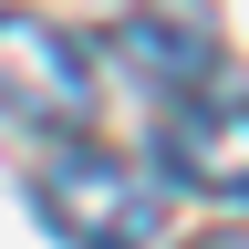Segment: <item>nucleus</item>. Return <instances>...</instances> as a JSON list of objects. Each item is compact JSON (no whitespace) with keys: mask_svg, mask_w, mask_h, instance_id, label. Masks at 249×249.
I'll use <instances>...</instances> for the list:
<instances>
[{"mask_svg":"<svg viewBox=\"0 0 249 249\" xmlns=\"http://www.w3.org/2000/svg\"><path fill=\"white\" fill-rule=\"evenodd\" d=\"M31 208H42V229L73 239V249H156V229H166V197H156L124 156H104V145L42 156Z\"/></svg>","mask_w":249,"mask_h":249,"instance_id":"1","label":"nucleus"},{"mask_svg":"<svg viewBox=\"0 0 249 249\" xmlns=\"http://www.w3.org/2000/svg\"><path fill=\"white\" fill-rule=\"evenodd\" d=\"M0 104L21 124H52V135L93 124V52L31 11H0Z\"/></svg>","mask_w":249,"mask_h":249,"instance_id":"2","label":"nucleus"},{"mask_svg":"<svg viewBox=\"0 0 249 249\" xmlns=\"http://www.w3.org/2000/svg\"><path fill=\"white\" fill-rule=\"evenodd\" d=\"M156 166L187 197H249V93H187L156 135Z\"/></svg>","mask_w":249,"mask_h":249,"instance_id":"3","label":"nucleus"},{"mask_svg":"<svg viewBox=\"0 0 249 249\" xmlns=\"http://www.w3.org/2000/svg\"><path fill=\"white\" fill-rule=\"evenodd\" d=\"M114 62L187 104V93L218 83V31H197L187 11H135V21H114Z\"/></svg>","mask_w":249,"mask_h":249,"instance_id":"4","label":"nucleus"},{"mask_svg":"<svg viewBox=\"0 0 249 249\" xmlns=\"http://www.w3.org/2000/svg\"><path fill=\"white\" fill-rule=\"evenodd\" d=\"M187 249H249V218H229V229H208V239H187Z\"/></svg>","mask_w":249,"mask_h":249,"instance_id":"5","label":"nucleus"}]
</instances>
